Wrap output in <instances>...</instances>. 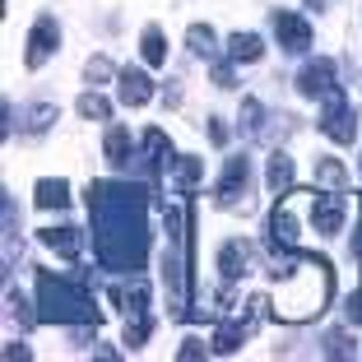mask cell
<instances>
[{"mask_svg":"<svg viewBox=\"0 0 362 362\" xmlns=\"http://www.w3.org/2000/svg\"><path fill=\"white\" fill-rule=\"evenodd\" d=\"M107 298H112V302H121V311H126V316H130V311H149V284H144L139 274H130L126 284H121V288H112Z\"/></svg>","mask_w":362,"mask_h":362,"instance_id":"obj_15","label":"cell"},{"mask_svg":"<svg viewBox=\"0 0 362 362\" xmlns=\"http://www.w3.org/2000/svg\"><path fill=\"white\" fill-rule=\"evenodd\" d=\"M177 358H181V362H195V358H204V344H200V339H186V344H181V353H177Z\"/></svg>","mask_w":362,"mask_h":362,"instance_id":"obj_34","label":"cell"},{"mask_svg":"<svg viewBox=\"0 0 362 362\" xmlns=\"http://www.w3.org/2000/svg\"><path fill=\"white\" fill-rule=\"evenodd\" d=\"M209 139H214V144H228V126H223V121H218V117L209 121Z\"/></svg>","mask_w":362,"mask_h":362,"instance_id":"obj_35","label":"cell"},{"mask_svg":"<svg viewBox=\"0 0 362 362\" xmlns=\"http://www.w3.org/2000/svg\"><path fill=\"white\" fill-rule=\"evenodd\" d=\"M349 353H353V344H349V334H344V330L325 334V358H349Z\"/></svg>","mask_w":362,"mask_h":362,"instance_id":"obj_30","label":"cell"},{"mask_svg":"<svg viewBox=\"0 0 362 362\" xmlns=\"http://www.w3.org/2000/svg\"><path fill=\"white\" fill-rule=\"evenodd\" d=\"M139 52H144V61L158 70V65H168V47H163V28H144V37H139Z\"/></svg>","mask_w":362,"mask_h":362,"instance_id":"obj_23","label":"cell"},{"mask_svg":"<svg viewBox=\"0 0 362 362\" xmlns=\"http://www.w3.org/2000/svg\"><path fill=\"white\" fill-rule=\"evenodd\" d=\"M228 56H233V61H260V56H265V42H260L256 33H233V37H228Z\"/></svg>","mask_w":362,"mask_h":362,"instance_id":"obj_21","label":"cell"},{"mask_svg":"<svg viewBox=\"0 0 362 362\" xmlns=\"http://www.w3.org/2000/svg\"><path fill=\"white\" fill-rule=\"evenodd\" d=\"M269 28H274L279 47L293 52V56H302L311 47V23L302 19V14H293V10H274V14H269Z\"/></svg>","mask_w":362,"mask_h":362,"instance_id":"obj_8","label":"cell"},{"mask_svg":"<svg viewBox=\"0 0 362 362\" xmlns=\"http://www.w3.org/2000/svg\"><path fill=\"white\" fill-rule=\"evenodd\" d=\"M320 130H325L334 144H353V139H358V117H353V107H349V98H344V88H334V93L325 98Z\"/></svg>","mask_w":362,"mask_h":362,"instance_id":"obj_6","label":"cell"},{"mask_svg":"<svg viewBox=\"0 0 362 362\" xmlns=\"http://www.w3.org/2000/svg\"><path fill=\"white\" fill-rule=\"evenodd\" d=\"M52 121H56V107H52V103H37V107H28V121H23V130H28V135H42Z\"/></svg>","mask_w":362,"mask_h":362,"instance_id":"obj_28","label":"cell"},{"mask_svg":"<svg viewBox=\"0 0 362 362\" xmlns=\"http://www.w3.org/2000/svg\"><path fill=\"white\" fill-rule=\"evenodd\" d=\"M79 117H84V121H107V117H112V103H107L103 93H84V98H79Z\"/></svg>","mask_w":362,"mask_h":362,"instance_id":"obj_25","label":"cell"},{"mask_svg":"<svg viewBox=\"0 0 362 362\" xmlns=\"http://www.w3.org/2000/svg\"><path fill=\"white\" fill-rule=\"evenodd\" d=\"M42 242L52 246L56 256H65V260H79L84 256V233H79V228H42Z\"/></svg>","mask_w":362,"mask_h":362,"instance_id":"obj_13","label":"cell"},{"mask_svg":"<svg viewBox=\"0 0 362 362\" xmlns=\"http://www.w3.org/2000/svg\"><path fill=\"white\" fill-rule=\"evenodd\" d=\"M191 218L195 209H163L168 251H163V288H168V316H186V288H191Z\"/></svg>","mask_w":362,"mask_h":362,"instance_id":"obj_3","label":"cell"},{"mask_svg":"<svg viewBox=\"0 0 362 362\" xmlns=\"http://www.w3.org/2000/svg\"><path fill=\"white\" fill-rule=\"evenodd\" d=\"M88 79H112V61L93 56V61H88Z\"/></svg>","mask_w":362,"mask_h":362,"instance_id":"obj_33","label":"cell"},{"mask_svg":"<svg viewBox=\"0 0 362 362\" xmlns=\"http://www.w3.org/2000/svg\"><path fill=\"white\" fill-rule=\"evenodd\" d=\"M251 195V158H228V168H223V177H218V191H214V200L223 204V209H237V204H251L246 200Z\"/></svg>","mask_w":362,"mask_h":362,"instance_id":"obj_5","label":"cell"},{"mask_svg":"<svg viewBox=\"0 0 362 362\" xmlns=\"http://www.w3.org/2000/svg\"><path fill=\"white\" fill-rule=\"evenodd\" d=\"M88 218H93V256L103 269L139 274L149 260V186L135 181H88Z\"/></svg>","mask_w":362,"mask_h":362,"instance_id":"obj_1","label":"cell"},{"mask_svg":"<svg viewBox=\"0 0 362 362\" xmlns=\"http://www.w3.org/2000/svg\"><path fill=\"white\" fill-rule=\"evenodd\" d=\"M103 149H107V158H112V168H121V172L130 168V158H135V149H130V130H126V126H112V130H107V144H103Z\"/></svg>","mask_w":362,"mask_h":362,"instance_id":"obj_18","label":"cell"},{"mask_svg":"<svg viewBox=\"0 0 362 362\" xmlns=\"http://www.w3.org/2000/svg\"><path fill=\"white\" fill-rule=\"evenodd\" d=\"M269 279L279 284L274 293V316L288 325L320 316L334 298V269L325 256H311L298 246H269Z\"/></svg>","mask_w":362,"mask_h":362,"instance_id":"obj_2","label":"cell"},{"mask_svg":"<svg viewBox=\"0 0 362 362\" xmlns=\"http://www.w3.org/2000/svg\"><path fill=\"white\" fill-rule=\"evenodd\" d=\"M214 84H218V88H233V65H228V61H214Z\"/></svg>","mask_w":362,"mask_h":362,"instance_id":"obj_31","label":"cell"},{"mask_svg":"<svg viewBox=\"0 0 362 362\" xmlns=\"http://www.w3.org/2000/svg\"><path fill=\"white\" fill-rule=\"evenodd\" d=\"M5 307H10V316L19 320L23 330H28L33 320H37V316H33V311H28V302H23V293H19V288H10V293H5Z\"/></svg>","mask_w":362,"mask_h":362,"instance_id":"obj_29","label":"cell"},{"mask_svg":"<svg viewBox=\"0 0 362 362\" xmlns=\"http://www.w3.org/2000/svg\"><path fill=\"white\" fill-rule=\"evenodd\" d=\"M186 47H191L195 56H214V28H209V23H191V33H186Z\"/></svg>","mask_w":362,"mask_h":362,"instance_id":"obj_27","label":"cell"},{"mask_svg":"<svg viewBox=\"0 0 362 362\" xmlns=\"http://www.w3.org/2000/svg\"><path fill=\"white\" fill-rule=\"evenodd\" d=\"M56 47H61V28H56V19H52V14H42V19L33 23V33H28V52H23L28 70L47 65V61L56 56Z\"/></svg>","mask_w":362,"mask_h":362,"instance_id":"obj_9","label":"cell"},{"mask_svg":"<svg viewBox=\"0 0 362 362\" xmlns=\"http://www.w3.org/2000/svg\"><path fill=\"white\" fill-rule=\"evenodd\" d=\"M353 256L362 260V218H358V233H353Z\"/></svg>","mask_w":362,"mask_h":362,"instance_id":"obj_37","label":"cell"},{"mask_svg":"<svg viewBox=\"0 0 362 362\" xmlns=\"http://www.w3.org/2000/svg\"><path fill=\"white\" fill-rule=\"evenodd\" d=\"M242 126H246V135H265V107L256 98H242Z\"/></svg>","mask_w":362,"mask_h":362,"instance_id":"obj_26","label":"cell"},{"mask_svg":"<svg viewBox=\"0 0 362 362\" xmlns=\"http://www.w3.org/2000/svg\"><path fill=\"white\" fill-rule=\"evenodd\" d=\"M256 320H265V316L246 302V316H237V320H228V325H218V330H214V353H237L246 344V334L256 330Z\"/></svg>","mask_w":362,"mask_h":362,"instance_id":"obj_10","label":"cell"},{"mask_svg":"<svg viewBox=\"0 0 362 362\" xmlns=\"http://www.w3.org/2000/svg\"><path fill=\"white\" fill-rule=\"evenodd\" d=\"M344 311H349V320H353V325H362V288H358V293H349Z\"/></svg>","mask_w":362,"mask_h":362,"instance_id":"obj_32","label":"cell"},{"mask_svg":"<svg viewBox=\"0 0 362 362\" xmlns=\"http://www.w3.org/2000/svg\"><path fill=\"white\" fill-rule=\"evenodd\" d=\"M37 307H42V320H52V325H98L103 320L98 298L88 293L84 279H65L52 269L37 274Z\"/></svg>","mask_w":362,"mask_h":362,"instance_id":"obj_4","label":"cell"},{"mask_svg":"<svg viewBox=\"0 0 362 362\" xmlns=\"http://www.w3.org/2000/svg\"><path fill=\"white\" fill-rule=\"evenodd\" d=\"M153 98V79L144 70H121V103L126 107H144Z\"/></svg>","mask_w":362,"mask_h":362,"instance_id":"obj_16","label":"cell"},{"mask_svg":"<svg viewBox=\"0 0 362 362\" xmlns=\"http://www.w3.org/2000/svg\"><path fill=\"white\" fill-rule=\"evenodd\" d=\"M5 358H10V362L14 358H28V349H23V344H5Z\"/></svg>","mask_w":362,"mask_h":362,"instance_id":"obj_36","label":"cell"},{"mask_svg":"<svg viewBox=\"0 0 362 362\" xmlns=\"http://www.w3.org/2000/svg\"><path fill=\"white\" fill-rule=\"evenodd\" d=\"M316 181L325 191H344V186H349V172H344L339 158H316Z\"/></svg>","mask_w":362,"mask_h":362,"instance_id":"obj_22","label":"cell"},{"mask_svg":"<svg viewBox=\"0 0 362 362\" xmlns=\"http://www.w3.org/2000/svg\"><path fill=\"white\" fill-rule=\"evenodd\" d=\"M269 246H298V218H293L288 200H279L269 214Z\"/></svg>","mask_w":362,"mask_h":362,"instance_id":"obj_14","label":"cell"},{"mask_svg":"<svg viewBox=\"0 0 362 362\" xmlns=\"http://www.w3.org/2000/svg\"><path fill=\"white\" fill-rule=\"evenodd\" d=\"M218 269H223L228 284H237V279L251 274V242H223V251H218Z\"/></svg>","mask_w":362,"mask_h":362,"instance_id":"obj_12","label":"cell"},{"mask_svg":"<svg viewBox=\"0 0 362 362\" xmlns=\"http://www.w3.org/2000/svg\"><path fill=\"white\" fill-rule=\"evenodd\" d=\"M204 177V158H172V168H168V181L177 186V191H195V181Z\"/></svg>","mask_w":362,"mask_h":362,"instance_id":"obj_17","label":"cell"},{"mask_svg":"<svg viewBox=\"0 0 362 362\" xmlns=\"http://www.w3.org/2000/svg\"><path fill=\"white\" fill-rule=\"evenodd\" d=\"M307 5H311V10H325V0H307Z\"/></svg>","mask_w":362,"mask_h":362,"instance_id":"obj_38","label":"cell"},{"mask_svg":"<svg viewBox=\"0 0 362 362\" xmlns=\"http://www.w3.org/2000/svg\"><path fill=\"white\" fill-rule=\"evenodd\" d=\"M344 218H349V204H344V191H316L311 195V223H316L320 237H339Z\"/></svg>","mask_w":362,"mask_h":362,"instance_id":"obj_7","label":"cell"},{"mask_svg":"<svg viewBox=\"0 0 362 362\" xmlns=\"http://www.w3.org/2000/svg\"><path fill=\"white\" fill-rule=\"evenodd\" d=\"M334 61H311V65H302V75H298V93L302 98H330L334 93Z\"/></svg>","mask_w":362,"mask_h":362,"instance_id":"obj_11","label":"cell"},{"mask_svg":"<svg viewBox=\"0 0 362 362\" xmlns=\"http://www.w3.org/2000/svg\"><path fill=\"white\" fill-rule=\"evenodd\" d=\"M33 200H37V209H65L70 204V186L65 181H37V191H33Z\"/></svg>","mask_w":362,"mask_h":362,"instance_id":"obj_20","label":"cell"},{"mask_svg":"<svg viewBox=\"0 0 362 362\" xmlns=\"http://www.w3.org/2000/svg\"><path fill=\"white\" fill-rule=\"evenodd\" d=\"M358 168H362V163H358Z\"/></svg>","mask_w":362,"mask_h":362,"instance_id":"obj_39","label":"cell"},{"mask_svg":"<svg viewBox=\"0 0 362 362\" xmlns=\"http://www.w3.org/2000/svg\"><path fill=\"white\" fill-rule=\"evenodd\" d=\"M149 330H153L149 311H130V316H126V349H144Z\"/></svg>","mask_w":362,"mask_h":362,"instance_id":"obj_24","label":"cell"},{"mask_svg":"<svg viewBox=\"0 0 362 362\" xmlns=\"http://www.w3.org/2000/svg\"><path fill=\"white\" fill-rule=\"evenodd\" d=\"M269 191L274 195H293V158L288 153H269Z\"/></svg>","mask_w":362,"mask_h":362,"instance_id":"obj_19","label":"cell"}]
</instances>
